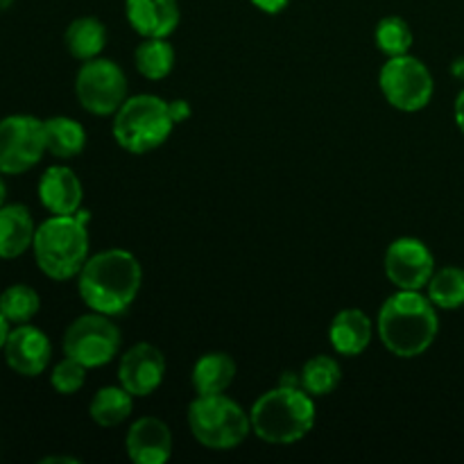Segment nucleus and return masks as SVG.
<instances>
[{
	"label": "nucleus",
	"mask_w": 464,
	"mask_h": 464,
	"mask_svg": "<svg viewBox=\"0 0 464 464\" xmlns=\"http://www.w3.org/2000/svg\"><path fill=\"white\" fill-rule=\"evenodd\" d=\"M143 285V267L127 249H104L86 258L77 275V293L95 313L122 315Z\"/></svg>",
	"instance_id": "1"
},
{
	"label": "nucleus",
	"mask_w": 464,
	"mask_h": 464,
	"mask_svg": "<svg viewBox=\"0 0 464 464\" xmlns=\"http://www.w3.org/2000/svg\"><path fill=\"white\" fill-rule=\"evenodd\" d=\"M376 326L381 343L392 356L417 358L438 338V306L421 290H397L379 308Z\"/></svg>",
	"instance_id": "2"
},
{
	"label": "nucleus",
	"mask_w": 464,
	"mask_h": 464,
	"mask_svg": "<svg viewBox=\"0 0 464 464\" xmlns=\"http://www.w3.org/2000/svg\"><path fill=\"white\" fill-rule=\"evenodd\" d=\"M91 213L80 208L72 216H50L36 227L34 261L48 279L68 281L80 275L89 258Z\"/></svg>",
	"instance_id": "3"
},
{
	"label": "nucleus",
	"mask_w": 464,
	"mask_h": 464,
	"mask_svg": "<svg viewBox=\"0 0 464 464\" xmlns=\"http://www.w3.org/2000/svg\"><path fill=\"white\" fill-rule=\"evenodd\" d=\"M315 401L304 388L276 385L263 392L249 411L252 430L267 444H295L315 426Z\"/></svg>",
	"instance_id": "4"
},
{
	"label": "nucleus",
	"mask_w": 464,
	"mask_h": 464,
	"mask_svg": "<svg viewBox=\"0 0 464 464\" xmlns=\"http://www.w3.org/2000/svg\"><path fill=\"white\" fill-rule=\"evenodd\" d=\"M175 130L170 104L152 93L131 95L113 113V139L131 154H145L161 148Z\"/></svg>",
	"instance_id": "5"
},
{
	"label": "nucleus",
	"mask_w": 464,
	"mask_h": 464,
	"mask_svg": "<svg viewBox=\"0 0 464 464\" xmlns=\"http://www.w3.org/2000/svg\"><path fill=\"white\" fill-rule=\"evenodd\" d=\"M188 429L193 438L211 451H231L252 433L249 412L227 394L195 397L188 406Z\"/></svg>",
	"instance_id": "6"
},
{
	"label": "nucleus",
	"mask_w": 464,
	"mask_h": 464,
	"mask_svg": "<svg viewBox=\"0 0 464 464\" xmlns=\"http://www.w3.org/2000/svg\"><path fill=\"white\" fill-rule=\"evenodd\" d=\"M122 334L111 315L86 313L72 320L63 334V356L82 362L86 370L104 367L121 353Z\"/></svg>",
	"instance_id": "7"
},
{
	"label": "nucleus",
	"mask_w": 464,
	"mask_h": 464,
	"mask_svg": "<svg viewBox=\"0 0 464 464\" xmlns=\"http://www.w3.org/2000/svg\"><path fill=\"white\" fill-rule=\"evenodd\" d=\"M379 86L385 100L394 109L406 113H415L429 107L435 91V82L429 66L421 59L412 57L411 53L388 57L385 66L381 68Z\"/></svg>",
	"instance_id": "8"
},
{
	"label": "nucleus",
	"mask_w": 464,
	"mask_h": 464,
	"mask_svg": "<svg viewBox=\"0 0 464 464\" xmlns=\"http://www.w3.org/2000/svg\"><path fill=\"white\" fill-rule=\"evenodd\" d=\"M75 95L93 116H113L127 100V75L113 59L84 62L75 77Z\"/></svg>",
	"instance_id": "9"
},
{
	"label": "nucleus",
	"mask_w": 464,
	"mask_h": 464,
	"mask_svg": "<svg viewBox=\"0 0 464 464\" xmlns=\"http://www.w3.org/2000/svg\"><path fill=\"white\" fill-rule=\"evenodd\" d=\"M44 121L30 113H12L0 121V172L23 175L44 159Z\"/></svg>",
	"instance_id": "10"
},
{
	"label": "nucleus",
	"mask_w": 464,
	"mask_h": 464,
	"mask_svg": "<svg viewBox=\"0 0 464 464\" xmlns=\"http://www.w3.org/2000/svg\"><path fill=\"white\" fill-rule=\"evenodd\" d=\"M435 272V256L429 245L412 236L390 243L385 252V275L399 290H424Z\"/></svg>",
	"instance_id": "11"
},
{
	"label": "nucleus",
	"mask_w": 464,
	"mask_h": 464,
	"mask_svg": "<svg viewBox=\"0 0 464 464\" xmlns=\"http://www.w3.org/2000/svg\"><path fill=\"white\" fill-rule=\"evenodd\" d=\"M166 379V356L150 343H136L118 362V383L134 397H150Z\"/></svg>",
	"instance_id": "12"
},
{
	"label": "nucleus",
	"mask_w": 464,
	"mask_h": 464,
	"mask_svg": "<svg viewBox=\"0 0 464 464\" xmlns=\"http://www.w3.org/2000/svg\"><path fill=\"white\" fill-rule=\"evenodd\" d=\"M5 362L12 372L25 379H36L48 370L53 361V344L50 338L34 324H16L7 335L3 347Z\"/></svg>",
	"instance_id": "13"
},
{
	"label": "nucleus",
	"mask_w": 464,
	"mask_h": 464,
	"mask_svg": "<svg viewBox=\"0 0 464 464\" xmlns=\"http://www.w3.org/2000/svg\"><path fill=\"white\" fill-rule=\"evenodd\" d=\"M125 451L134 464H166L172 456V433L159 417H140L125 435Z\"/></svg>",
	"instance_id": "14"
},
{
	"label": "nucleus",
	"mask_w": 464,
	"mask_h": 464,
	"mask_svg": "<svg viewBox=\"0 0 464 464\" xmlns=\"http://www.w3.org/2000/svg\"><path fill=\"white\" fill-rule=\"evenodd\" d=\"M125 16L143 39H168L181 21L177 0H125Z\"/></svg>",
	"instance_id": "15"
},
{
	"label": "nucleus",
	"mask_w": 464,
	"mask_h": 464,
	"mask_svg": "<svg viewBox=\"0 0 464 464\" xmlns=\"http://www.w3.org/2000/svg\"><path fill=\"white\" fill-rule=\"evenodd\" d=\"M39 199L50 216H72L84 199L80 177L68 166H50L39 179Z\"/></svg>",
	"instance_id": "16"
},
{
	"label": "nucleus",
	"mask_w": 464,
	"mask_h": 464,
	"mask_svg": "<svg viewBox=\"0 0 464 464\" xmlns=\"http://www.w3.org/2000/svg\"><path fill=\"white\" fill-rule=\"evenodd\" d=\"M374 338V322L361 308H344L331 320V347L340 356H361Z\"/></svg>",
	"instance_id": "17"
},
{
	"label": "nucleus",
	"mask_w": 464,
	"mask_h": 464,
	"mask_svg": "<svg viewBox=\"0 0 464 464\" xmlns=\"http://www.w3.org/2000/svg\"><path fill=\"white\" fill-rule=\"evenodd\" d=\"M36 225L25 204L0 207V258L12 261L34 245Z\"/></svg>",
	"instance_id": "18"
},
{
	"label": "nucleus",
	"mask_w": 464,
	"mask_h": 464,
	"mask_svg": "<svg viewBox=\"0 0 464 464\" xmlns=\"http://www.w3.org/2000/svg\"><path fill=\"white\" fill-rule=\"evenodd\" d=\"M236 361L225 352H208L195 362L190 383L198 397L225 394L236 379Z\"/></svg>",
	"instance_id": "19"
},
{
	"label": "nucleus",
	"mask_w": 464,
	"mask_h": 464,
	"mask_svg": "<svg viewBox=\"0 0 464 464\" xmlns=\"http://www.w3.org/2000/svg\"><path fill=\"white\" fill-rule=\"evenodd\" d=\"M45 130V150L53 157L66 159L77 157L86 148V130L82 122L72 121L68 116H53L44 121Z\"/></svg>",
	"instance_id": "20"
},
{
	"label": "nucleus",
	"mask_w": 464,
	"mask_h": 464,
	"mask_svg": "<svg viewBox=\"0 0 464 464\" xmlns=\"http://www.w3.org/2000/svg\"><path fill=\"white\" fill-rule=\"evenodd\" d=\"M63 44H66L71 57L89 62V59L100 57L107 45V27L95 16H80L66 27Z\"/></svg>",
	"instance_id": "21"
},
{
	"label": "nucleus",
	"mask_w": 464,
	"mask_h": 464,
	"mask_svg": "<svg viewBox=\"0 0 464 464\" xmlns=\"http://www.w3.org/2000/svg\"><path fill=\"white\" fill-rule=\"evenodd\" d=\"M134 411V394L127 392L121 383L100 388L89 403V415L102 429H113L130 420Z\"/></svg>",
	"instance_id": "22"
},
{
	"label": "nucleus",
	"mask_w": 464,
	"mask_h": 464,
	"mask_svg": "<svg viewBox=\"0 0 464 464\" xmlns=\"http://www.w3.org/2000/svg\"><path fill=\"white\" fill-rule=\"evenodd\" d=\"M299 376H302V388L311 397H326V394H334L343 383V367L334 356L320 353L304 362Z\"/></svg>",
	"instance_id": "23"
},
{
	"label": "nucleus",
	"mask_w": 464,
	"mask_h": 464,
	"mask_svg": "<svg viewBox=\"0 0 464 464\" xmlns=\"http://www.w3.org/2000/svg\"><path fill=\"white\" fill-rule=\"evenodd\" d=\"M426 297L444 311H456L464 306V270L462 267L449 266L433 272L430 281L426 284Z\"/></svg>",
	"instance_id": "24"
},
{
	"label": "nucleus",
	"mask_w": 464,
	"mask_h": 464,
	"mask_svg": "<svg viewBox=\"0 0 464 464\" xmlns=\"http://www.w3.org/2000/svg\"><path fill=\"white\" fill-rule=\"evenodd\" d=\"M134 63L148 80H163L175 68V48L168 39H143L134 53Z\"/></svg>",
	"instance_id": "25"
},
{
	"label": "nucleus",
	"mask_w": 464,
	"mask_h": 464,
	"mask_svg": "<svg viewBox=\"0 0 464 464\" xmlns=\"http://www.w3.org/2000/svg\"><path fill=\"white\" fill-rule=\"evenodd\" d=\"M41 297L32 285L14 284L0 293V313L12 326L27 324L39 313Z\"/></svg>",
	"instance_id": "26"
},
{
	"label": "nucleus",
	"mask_w": 464,
	"mask_h": 464,
	"mask_svg": "<svg viewBox=\"0 0 464 464\" xmlns=\"http://www.w3.org/2000/svg\"><path fill=\"white\" fill-rule=\"evenodd\" d=\"M376 45L388 57H399V54L411 53L415 36H412L411 25L401 16H385L381 18L374 32Z\"/></svg>",
	"instance_id": "27"
},
{
	"label": "nucleus",
	"mask_w": 464,
	"mask_h": 464,
	"mask_svg": "<svg viewBox=\"0 0 464 464\" xmlns=\"http://www.w3.org/2000/svg\"><path fill=\"white\" fill-rule=\"evenodd\" d=\"M86 367L82 362L72 361V358L63 356V361H59L53 367V374H50V385L54 388V392L63 394V397H71L77 394L86 383Z\"/></svg>",
	"instance_id": "28"
},
{
	"label": "nucleus",
	"mask_w": 464,
	"mask_h": 464,
	"mask_svg": "<svg viewBox=\"0 0 464 464\" xmlns=\"http://www.w3.org/2000/svg\"><path fill=\"white\" fill-rule=\"evenodd\" d=\"M170 104V116L172 121H175V125H179V122L188 121L190 118V104L186 102V100H172Z\"/></svg>",
	"instance_id": "29"
},
{
	"label": "nucleus",
	"mask_w": 464,
	"mask_h": 464,
	"mask_svg": "<svg viewBox=\"0 0 464 464\" xmlns=\"http://www.w3.org/2000/svg\"><path fill=\"white\" fill-rule=\"evenodd\" d=\"M290 0H252L254 7H258L261 12L266 14H279L288 7Z\"/></svg>",
	"instance_id": "30"
},
{
	"label": "nucleus",
	"mask_w": 464,
	"mask_h": 464,
	"mask_svg": "<svg viewBox=\"0 0 464 464\" xmlns=\"http://www.w3.org/2000/svg\"><path fill=\"white\" fill-rule=\"evenodd\" d=\"M453 116H456V125L460 127V131L464 134V89L458 93L456 104H453Z\"/></svg>",
	"instance_id": "31"
},
{
	"label": "nucleus",
	"mask_w": 464,
	"mask_h": 464,
	"mask_svg": "<svg viewBox=\"0 0 464 464\" xmlns=\"http://www.w3.org/2000/svg\"><path fill=\"white\" fill-rule=\"evenodd\" d=\"M279 385H285V388H302V376L297 372H284Z\"/></svg>",
	"instance_id": "32"
},
{
	"label": "nucleus",
	"mask_w": 464,
	"mask_h": 464,
	"mask_svg": "<svg viewBox=\"0 0 464 464\" xmlns=\"http://www.w3.org/2000/svg\"><path fill=\"white\" fill-rule=\"evenodd\" d=\"M9 331H12V324H9V322H7V317H5L3 313H0V352H3L5 343H7V335H9Z\"/></svg>",
	"instance_id": "33"
},
{
	"label": "nucleus",
	"mask_w": 464,
	"mask_h": 464,
	"mask_svg": "<svg viewBox=\"0 0 464 464\" xmlns=\"http://www.w3.org/2000/svg\"><path fill=\"white\" fill-rule=\"evenodd\" d=\"M41 464H80V460L71 456H48L41 460Z\"/></svg>",
	"instance_id": "34"
},
{
	"label": "nucleus",
	"mask_w": 464,
	"mask_h": 464,
	"mask_svg": "<svg viewBox=\"0 0 464 464\" xmlns=\"http://www.w3.org/2000/svg\"><path fill=\"white\" fill-rule=\"evenodd\" d=\"M5 199H7V184H5L3 179V172H0V207H5Z\"/></svg>",
	"instance_id": "35"
},
{
	"label": "nucleus",
	"mask_w": 464,
	"mask_h": 464,
	"mask_svg": "<svg viewBox=\"0 0 464 464\" xmlns=\"http://www.w3.org/2000/svg\"><path fill=\"white\" fill-rule=\"evenodd\" d=\"M453 75L464 77V59H460V62L453 63Z\"/></svg>",
	"instance_id": "36"
},
{
	"label": "nucleus",
	"mask_w": 464,
	"mask_h": 464,
	"mask_svg": "<svg viewBox=\"0 0 464 464\" xmlns=\"http://www.w3.org/2000/svg\"><path fill=\"white\" fill-rule=\"evenodd\" d=\"M12 3L14 0H0V12H5V9L12 7Z\"/></svg>",
	"instance_id": "37"
}]
</instances>
